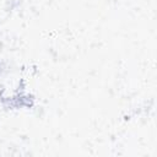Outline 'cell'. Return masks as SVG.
Wrapping results in <instances>:
<instances>
[{
    "label": "cell",
    "mask_w": 157,
    "mask_h": 157,
    "mask_svg": "<svg viewBox=\"0 0 157 157\" xmlns=\"http://www.w3.org/2000/svg\"><path fill=\"white\" fill-rule=\"evenodd\" d=\"M9 0H0V20L5 18L9 11Z\"/></svg>",
    "instance_id": "obj_1"
}]
</instances>
